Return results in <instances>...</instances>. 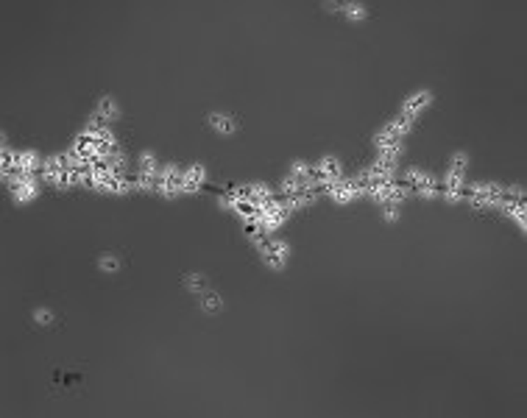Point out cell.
Listing matches in <instances>:
<instances>
[{
  "mask_svg": "<svg viewBox=\"0 0 527 418\" xmlns=\"http://www.w3.org/2000/svg\"><path fill=\"white\" fill-rule=\"evenodd\" d=\"M42 179L51 187H56V190H70L73 187V162H70V154L45 156V162H42Z\"/></svg>",
  "mask_w": 527,
  "mask_h": 418,
  "instance_id": "1",
  "label": "cell"
},
{
  "mask_svg": "<svg viewBox=\"0 0 527 418\" xmlns=\"http://www.w3.org/2000/svg\"><path fill=\"white\" fill-rule=\"evenodd\" d=\"M502 196H505V184L500 182H477L463 190V201H469V207L474 209H497Z\"/></svg>",
  "mask_w": 527,
  "mask_h": 418,
  "instance_id": "2",
  "label": "cell"
},
{
  "mask_svg": "<svg viewBox=\"0 0 527 418\" xmlns=\"http://www.w3.org/2000/svg\"><path fill=\"white\" fill-rule=\"evenodd\" d=\"M413 131V120H408V117H394L391 123H385L377 134H374V148L380 151V148H391V145H402L405 142V137Z\"/></svg>",
  "mask_w": 527,
  "mask_h": 418,
  "instance_id": "3",
  "label": "cell"
},
{
  "mask_svg": "<svg viewBox=\"0 0 527 418\" xmlns=\"http://www.w3.org/2000/svg\"><path fill=\"white\" fill-rule=\"evenodd\" d=\"M293 212H291V207L282 201V198H274L271 204H265V207L260 209V215H257V229L260 231H265V234H271V231H276V229H282L285 223H288V217H291Z\"/></svg>",
  "mask_w": 527,
  "mask_h": 418,
  "instance_id": "4",
  "label": "cell"
},
{
  "mask_svg": "<svg viewBox=\"0 0 527 418\" xmlns=\"http://www.w3.org/2000/svg\"><path fill=\"white\" fill-rule=\"evenodd\" d=\"M257 251H260L262 265L271 268V271H282L288 265V259H291V243L276 240V237H268Z\"/></svg>",
  "mask_w": 527,
  "mask_h": 418,
  "instance_id": "5",
  "label": "cell"
},
{
  "mask_svg": "<svg viewBox=\"0 0 527 418\" xmlns=\"http://www.w3.org/2000/svg\"><path fill=\"white\" fill-rule=\"evenodd\" d=\"M310 173H313V184L318 190H326L332 182L343 179V165L338 156H321L316 165H310Z\"/></svg>",
  "mask_w": 527,
  "mask_h": 418,
  "instance_id": "6",
  "label": "cell"
},
{
  "mask_svg": "<svg viewBox=\"0 0 527 418\" xmlns=\"http://www.w3.org/2000/svg\"><path fill=\"white\" fill-rule=\"evenodd\" d=\"M405 184L411 187V193H419L422 198H438L441 196L438 179L432 173H427V170H419V168L405 170Z\"/></svg>",
  "mask_w": 527,
  "mask_h": 418,
  "instance_id": "7",
  "label": "cell"
},
{
  "mask_svg": "<svg viewBox=\"0 0 527 418\" xmlns=\"http://www.w3.org/2000/svg\"><path fill=\"white\" fill-rule=\"evenodd\" d=\"M368 198L377 204V207H385V204H396V207H402L408 198H411V187L402 182H388V184H382V187H374L371 193H368Z\"/></svg>",
  "mask_w": 527,
  "mask_h": 418,
  "instance_id": "8",
  "label": "cell"
},
{
  "mask_svg": "<svg viewBox=\"0 0 527 418\" xmlns=\"http://www.w3.org/2000/svg\"><path fill=\"white\" fill-rule=\"evenodd\" d=\"M182 179H185V170L179 168V165H162L159 168V187H156V193L162 196V198H176V196H182Z\"/></svg>",
  "mask_w": 527,
  "mask_h": 418,
  "instance_id": "9",
  "label": "cell"
},
{
  "mask_svg": "<svg viewBox=\"0 0 527 418\" xmlns=\"http://www.w3.org/2000/svg\"><path fill=\"white\" fill-rule=\"evenodd\" d=\"M323 193H326V196H329L335 204H352L354 198H360V196H363V193H360V187L354 184V176H352V179H346V176H343V179L332 182V184H329Z\"/></svg>",
  "mask_w": 527,
  "mask_h": 418,
  "instance_id": "10",
  "label": "cell"
},
{
  "mask_svg": "<svg viewBox=\"0 0 527 418\" xmlns=\"http://www.w3.org/2000/svg\"><path fill=\"white\" fill-rule=\"evenodd\" d=\"M8 190H11V198H14L17 204H31V201L39 196V179H36V176H22V179L14 182Z\"/></svg>",
  "mask_w": 527,
  "mask_h": 418,
  "instance_id": "11",
  "label": "cell"
},
{
  "mask_svg": "<svg viewBox=\"0 0 527 418\" xmlns=\"http://www.w3.org/2000/svg\"><path fill=\"white\" fill-rule=\"evenodd\" d=\"M429 104H432V93H429V90H416L413 95L405 98V104H402V112H399V114L408 117V120H416Z\"/></svg>",
  "mask_w": 527,
  "mask_h": 418,
  "instance_id": "12",
  "label": "cell"
},
{
  "mask_svg": "<svg viewBox=\"0 0 527 418\" xmlns=\"http://www.w3.org/2000/svg\"><path fill=\"white\" fill-rule=\"evenodd\" d=\"M42 162L45 159L36 151H17V159H14L11 170H17L22 176H36V173H42Z\"/></svg>",
  "mask_w": 527,
  "mask_h": 418,
  "instance_id": "13",
  "label": "cell"
},
{
  "mask_svg": "<svg viewBox=\"0 0 527 418\" xmlns=\"http://www.w3.org/2000/svg\"><path fill=\"white\" fill-rule=\"evenodd\" d=\"M207 123H210V128L215 134H223V137H232L240 128V120L234 114H226V112H212L207 117Z\"/></svg>",
  "mask_w": 527,
  "mask_h": 418,
  "instance_id": "14",
  "label": "cell"
},
{
  "mask_svg": "<svg viewBox=\"0 0 527 418\" xmlns=\"http://www.w3.org/2000/svg\"><path fill=\"white\" fill-rule=\"evenodd\" d=\"M207 182V168L204 165H190L182 179V193H199Z\"/></svg>",
  "mask_w": 527,
  "mask_h": 418,
  "instance_id": "15",
  "label": "cell"
},
{
  "mask_svg": "<svg viewBox=\"0 0 527 418\" xmlns=\"http://www.w3.org/2000/svg\"><path fill=\"white\" fill-rule=\"evenodd\" d=\"M93 117L109 126L112 120H117V117H120V106H117V101H114V98H109V95H104V98L98 101V106H95Z\"/></svg>",
  "mask_w": 527,
  "mask_h": 418,
  "instance_id": "16",
  "label": "cell"
},
{
  "mask_svg": "<svg viewBox=\"0 0 527 418\" xmlns=\"http://www.w3.org/2000/svg\"><path fill=\"white\" fill-rule=\"evenodd\" d=\"M402 154H405V145H391V148H380V151H377V159H374V162H380V165H385V168L396 170V168H399V159H402Z\"/></svg>",
  "mask_w": 527,
  "mask_h": 418,
  "instance_id": "17",
  "label": "cell"
},
{
  "mask_svg": "<svg viewBox=\"0 0 527 418\" xmlns=\"http://www.w3.org/2000/svg\"><path fill=\"white\" fill-rule=\"evenodd\" d=\"M226 304H223V299H220V293H215V290H204L201 296H199V310L207 315H215L220 313Z\"/></svg>",
  "mask_w": 527,
  "mask_h": 418,
  "instance_id": "18",
  "label": "cell"
},
{
  "mask_svg": "<svg viewBox=\"0 0 527 418\" xmlns=\"http://www.w3.org/2000/svg\"><path fill=\"white\" fill-rule=\"evenodd\" d=\"M185 290L193 293V296H201L204 290H210V282L204 274H187L185 276Z\"/></svg>",
  "mask_w": 527,
  "mask_h": 418,
  "instance_id": "19",
  "label": "cell"
},
{
  "mask_svg": "<svg viewBox=\"0 0 527 418\" xmlns=\"http://www.w3.org/2000/svg\"><path fill=\"white\" fill-rule=\"evenodd\" d=\"M137 170H140V173H156V170H159L156 154H154V151H142V154L137 156Z\"/></svg>",
  "mask_w": 527,
  "mask_h": 418,
  "instance_id": "20",
  "label": "cell"
},
{
  "mask_svg": "<svg viewBox=\"0 0 527 418\" xmlns=\"http://www.w3.org/2000/svg\"><path fill=\"white\" fill-rule=\"evenodd\" d=\"M352 22H360V20H366L368 17V8H366V3H343V8H340Z\"/></svg>",
  "mask_w": 527,
  "mask_h": 418,
  "instance_id": "21",
  "label": "cell"
},
{
  "mask_svg": "<svg viewBox=\"0 0 527 418\" xmlns=\"http://www.w3.org/2000/svg\"><path fill=\"white\" fill-rule=\"evenodd\" d=\"M449 173H460V176H466V170H469V154L466 151H458V154H452V159H449V168H446Z\"/></svg>",
  "mask_w": 527,
  "mask_h": 418,
  "instance_id": "22",
  "label": "cell"
},
{
  "mask_svg": "<svg viewBox=\"0 0 527 418\" xmlns=\"http://www.w3.org/2000/svg\"><path fill=\"white\" fill-rule=\"evenodd\" d=\"M98 268H101L104 274H109V276H112V274H117V271L123 268V262H120V257H117V254H112V251H109V254H101Z\"/></svg>",
  "mask_w": 527,
  "mask_h": 418,
  "instance_id": "23",
  "label": "cell"
},
{
  "mask_svg": "<svg viewBox=\"0 0 527 418\" xmlns=\"http://www.w3.org/2000/svg\"><path fill=\"white\" fill-rule=\"evenodd\" d=\"M53 321H56V315H53L51 307H36V310H34V323H36V326H51Z\"/></svg>",
  "mask_w": 527,
  "mask_h": 418,
  "instance_id": "24",
  "label": "cell"
},
{
  "mask_svg": "<svg viewBox=\"0 0 527 418\" xmlns=\"http://www.w3.org/2000/svg\"><path fill=\"white\" fill-rule=\"evenodd\" d=\"M380 215H382L388 223H396L402 212H399V207H396V204H385V207H380Z\"/></svg>",
  "mask_w": 527,
  "mask_h": 418,
  "instance_id": "25",
  "label": "cell"
},
{
  "mask_svg": "<svg viewBox=\"0 0 527 418\" xmlns=\"http://www.w3.org/2000/svg\"><path fill=\"white\" fill-rule=\"evenodd\" d=\"M323 8H326V11H340L343 3H323Z\"/></svg>",
  "mask_w": 527,
  "mask_h": 418,
  "instance_id": "26",
  "label": "cell"
}]
</instances>
